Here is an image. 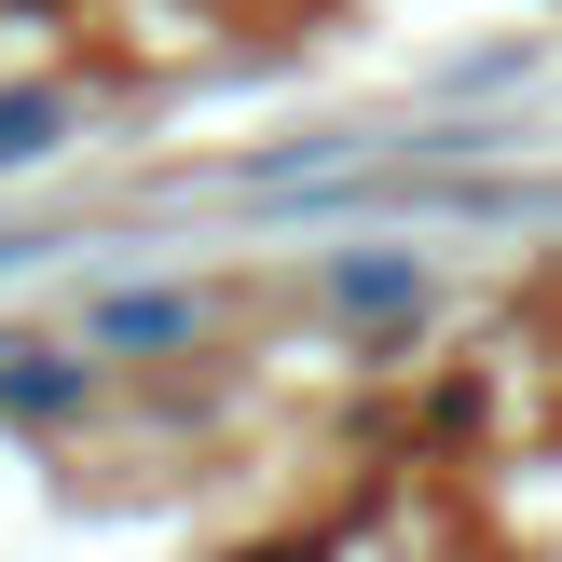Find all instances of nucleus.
<instances>
[{"instance_id":"obj_1","label":"nucleus","mask_w":562,"mask_h":562,"mask_svg":"<svg viewBox=\"0 0 562 562\" xmlns=\"http://www.w3.org/2000/svg\"><path fill=\"white\" fill-rule=\"evenodd\" d=\"M329 302H357V316H412L426 274H412V261H329Z\"/></svg>"},{"instance_id":"obj_2","label":"nucleus","mask_w":562,"mask_h":562,"mask_svg":"<svg viewBox=\"0 0 562 562\" xmlns=\"http://www.w3.org/2000/svg\"><path fill=\"white\" fill-rule=\"evenodd\" d=\"M192 302H110V344H179Z\"/></svg>"},{"instance_id":"obj_3","label":"nucleus","mask_w":562,"mask_h":562,"mask_svg":"<svg viewBox=\"0 0 562 562\" xmlns=\"http://www.w3.org/2000/svg\"><path fill=\"white\" fill-rule=\"evenodd\" d=\"M55 137V97H0V165H27Z\"/></svg>"}]
</instances>
